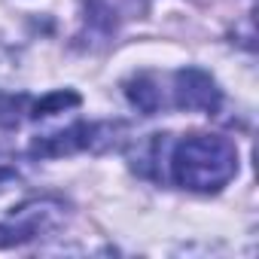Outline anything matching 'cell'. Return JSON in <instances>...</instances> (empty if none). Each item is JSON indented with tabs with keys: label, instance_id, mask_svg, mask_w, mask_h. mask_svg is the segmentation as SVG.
I'll list each match as a JSON object with an SVG mask.
<instances>
[{
	"label": "cell",
	"instance_id": "cell-6",
	"mask_svg": "<svg viewBox=\"0 0 259 259\" xmlns=\"http://www.w3.org/2000/svg\"><path fill=\"white\" fill-rule=\"evenodd\" d=\"M79 104H82V98H79L76 92H70V89H61V92H52V95L40 98V101L34 104L31 116H34L37 122H46V119H55V116H58V113H64V110H73V107H79Z\"/></svg>",
	"mask_w": 259,
	"mask_h": 259
},
{
	"label": "cell",
	"instance_id": "cell-3",
	"mask_svg": "<svg viewBox=\"0 0 259 259\" xmlns=\"http://www.w3.org/2000/svg\"><path fill=\"white\" fill-rule=\"evenodd\" d=\"M174 104L180 110H195V113H213L220 107V89L213 76L201 67H183L174 73Z\"/></svg>",
	"mask_w": 259,
	"mask_h": 259
},
{
	"label": "cell",
	"instance_id": "cell-1",
	"mask_svg": "<svg viewBox=\"0 0 259 259\" xmlns=\"http://www.w3.org/2000/svg\"><path fill=\"white\" fill-rule=\"evenodd\" d=\"M171 180L189 192H220L238 174V150L220 135H189L171 147Z\"/></svg>",
	"mask_w": 259,
	"mask_h": 259
},
{
	"label": "cell",
	"instance_id": "cell-2",
	"mask_svg": "<svg viewBox=\"0 0 259 259\" xmlns=\"http://www.w3.org/2000/svg\"><path fill=\"white\" fill-rule=\"evenodd\" d=\"M107 135H113V125L73 122V125L61 128V132L37 138L31 153L43 156V159H58V156H70V153H79V150H95L101 141H107Z\"/></svg>",
	"mask_w": 259,
	"mask_h": 259
},
{
	"label": "cell",
	"instance_id": "cell-9",
	"mask_svg": "<svg viewBox=\"0 0 259 259\" xmlns=\"http://www.w3.org/2000/svg\"><path fill=\"white\" fill-rule=\"evenodd\" d=\"M25 232L16 226V223H0V247H16V244H25Z\"/></svg>",
	"mask_w": 259,
	"mask_h": 259
},
{
	"label": "cell",
	"instance_id": "cell-7",
	"mask_svg": "<svg viewBox=\"0 0 259 259\" xmlns=\"http://www.w3.org/2000/svg\"><path fill=\"white\" fill-rule=\"evenodd\" d=\"M128 98H132V104H138L144 113H156L162 107V92L150 82V76H138L132 85H128Z\"/></svg>",
	"mask_w": 259,
	"mask_h": 259
},
{
	"label": "cell",
	"instance_id": "cell-8",
	"mask_svg": "<svg viewBox=\"0 0 259 259\" xmlns=\"http://www.w3.org/2000/svg\"><path fill=\"white\" fill-rule=\"evenodd\" d=\"M19 180H22V165H19V159H16L10 150L0 147V192H7V189L16 186Z\"/></svg>",
	"mask_w": 259,
	"mask_h": 259
},
{
	"label": "cell",
	"instance_id": "cell-5",
	"mask_svg": "<svg viewBox=\"0 0 259 259\" xmlns=\"http://www.w3.org/2000/svg\"><path fill=\"white\" fill-rule=\"evenodd\" d=\"M89 16L98 28L113 31L132 19H141L150 10V0H85Z\"/></svg>",
	"mask_w": 259,
	"mask_h": 259
},
{
	"label": "cell",
	"instance_id": "cell-4",
	"mask_svg": "<svg viewBox=\"0 0 259 259\" xmlns=\"http://www.w3.org/2000/svg\"><path fill=\"white\" fill-rule=\"evenodd\" d=\"M64 204L55 201V198H34V201H25L22 207L13 210V223L25 232L28 241H34L37 235H49L55 232L61 223H64Z\"/></svg>",
	"mask_w": 259,
	"mask_h": 259
}]
</instances>
